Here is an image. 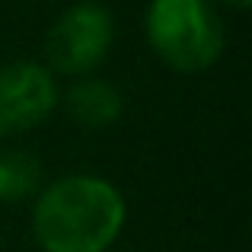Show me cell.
<instances>
[{"label": "cell", "mask_w": 252, "mask_h": 252, "mask_svg": "<svg viewBox=\"0 0 252 252\" xmlns=\"http://www.w3.org/2000/svg\"><path fill=\"white\" fill-rule=\"evenodd\" d=\"M64 112L70 122H77L86 131H102L122 118L125 112V96L118 93L115 83L102 80V77H77L70 80V86L61 93Z\"/></svg>", "instance_id": "5b68a950"}, {"label": "cell", "mask_w": 252, "mask_h": 252, "mask_svg": "<svg viewBox=\"0 0 252 252\" xmlns=\"http://www.w3.org/2000/svg\"><path fill=\"white\" fill-rule=\"evenodd\" d=\"M115 45V16L99 0L64 6L45 32V67L55 77H90Z\"/></svg>", "instance_id": "3957f363"}, {"label": "cell", "mask_w": 252, "mask_h": 252, "mask_svg": "<svg viewBox=\"0 0 252 252\" xmlns=\"http://www.w3.org/2000/svg\"><path fill=\"white\" fill-rule=\"evenodd\" d=\"M61 86L38 61H13L0 67V141L29 134L55 115Z\"/></svg>", "instance_id": "277c9868"}, {"label": "cell", "mask_w": 252, "mask_h": 252, "mask_svg": "<svg viewBox=\"0 0 252 252\" xmlns=\"http://www.w3.org/2000/svg\"><path fill=\"white\" fill-rule=\"evenodd\" d=\"M220 3H227L230 10H249V6H252V0H220Z\"/></svg>", "instance_id": "52a82bcc"}, {"label": "cell", "mask_w": 252, "mask_h": 252, "mask_svg": "<svg viewBox=\"0 0 252 252\" xmlns=\"http://www.w3.org/2000/svg\"><path fill=\"white\" fill-rule=\"evenodd\" d=\"M42 163L32 150L0 147V204H19L38 195Z\"/></svg>", "instance_id": "8992f818"}, {"label": "cell", "mask_w": 252, "mask_h": 252, "mask_svg": "<svg viewBox=\"0 0 252 252\" xmlns=\"http://www.w3.org/2000/svg\"><path fill=\"white\" fill-rule=\"evenodd\" d=\"M144 35L176 74H204L223 55L227 32L211 0H150Z\"/></svg>", "instance_id": "7a4b0ae2"}, {"label": "cell", "mask_w": 252, "mask_h": 252, "mask_svg": "<svg viewBox=\"0 0 252 252\" xmlns=\"http://www.w3.org/2000/svg\"><path fill=\"white\" fill-rule=\"evenodd\" d=\"M128 223L122 189L96 172H70L42 185L32 236L42 252H109Z\"/></svg>", "instance_id": "6da1fadb"}]
</instances>
